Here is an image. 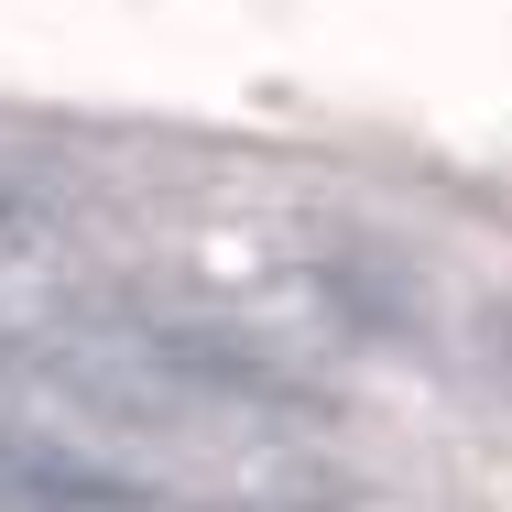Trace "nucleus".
Segmentation results:
<instances>
[{
    "mask_svg": "<svg viewBox=\"0 0 512 512\" xmlns=\"http://www.w3.org/2000/svg\"><path fill=\"white\" fill-rule=\"evenodd\" d=\"M55 229H66V186L33 175V164H0V262L55 251Z\"/></svg>",
    "mask_w": 512,
    "mask_h": 512,
    "instance_id": "obj_2",
    "label": "nucleus"
},
{
    "mask_svg": "<svg viewBox=\"0 0 512 512\" xmlns=\"http://www.w3.org/2000/svg\"><path fill=\"white\" fill-rule=\"evenodd\" d=\"M131 360L175 393V404H240V414H316V393L240 327H207V316H153L131 327Z\"/></svg>",
    "mask_w": 512,
    "mask_h": 512,
    "instance_id": "obj_1",
    "label": "nucleus"
},
{
    "mask_svg": "<svg viewBox=\"0 0 512 512\" xmlns=\"http://www.w3.org/2000/svg\"><path fill=\"white\" fill-rule=\"evenodd\" d=\"M480 360H491V382L512 393V306H491V316H480Z\"/></svg>",
    "mask_w": 512,
    "mask_h": 512,
    "instance_id": "obj_3",
    "label": "nucleus"
}]
</instances>
